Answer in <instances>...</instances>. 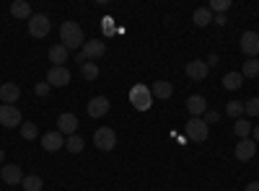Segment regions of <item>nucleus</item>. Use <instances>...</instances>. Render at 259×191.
<instances>
[{"label": "nucleus", "instance_id": "obj_1", "mask_svg": "<svg viewBox=\"0 0 259 191\" xmlns=\"http://www.w3.org/2000/svg\"><path fill=\"white\" fill-rule=\"evenodd\" d=\"M60 44L68 52L83 49L85 36H83V29L75 24V21H62V26H60Z\"/></svg>", "mask_w": 259, "mask_h": 191}, {"label": "nucleus", "instance_id": "obj_2", "mask_svg": "<svg viewBox=\"0 0 259 191\" xmlns=\"http://www.w3.org/2000/svg\"><path fill=\"white\" fill-rule=\"evenodd\" d=\"M130 103L135 106L138 111H148L150 106H153V93L145 83H135L133 88H130Z\"/></svg>", "mask_w": 259, "mask_h": 191}, {"label": "nucleus", "instance_id": "obj_3", "mask_svg": "<svg viewBox=\"0 0 259 191\" xmlns=\"http://www.w3.org/2000/svg\"><path fill=\"white\" fill-rule=\"evenodd\" d=\"M104 54H106V44H104V41H101V39H89V41L83 44V49L75 54V59L83 65V62H94V59H99V57H104Z\"/></svg>", "mask_w": 259, "mask_h": 191}, {"label": "nucleus", "instance_id": "obj_4", "mask_svg": "<svg viewBox=\"0 0 259 191\" xmlns=\"http://www.w3.org/2000/svg\"><path fill=\"white\" fill-rule=\"evenodd\" d=\"M26 24H29V34H31L34 39H45V36L52 31V21H50V16H45V13H34Z\"/></svg>", "mask_w": 259, "mask_h": 191}, {"label": "nucleus", "instance_id": "obj_5", "mask_svg": "<svg viewBox=\"0 0 259 191\" xmlns=\"http://www.w3.org/2000/svg\"><path fill=\"white\" fill-rule=\"evenodd\" d=\"M94 145L99 147V150H104V153H112L117 147V132L109 130V126H99L96 135H94Z\"/></svg>", "mask_w": 259, "mask_h": 191}, {"label": "nucleus", "instance_id": "obj_6", "mask_svg": "<svg viewBox=\"0 0 259 191\" xmlns=\"http://www.w3.org/2000/svg\"><path fill=\"white\" fill-rule=\"evenodd\" d=\"M207 124L202 121V119H197V116H192L189 121H187V126H184V135H187V140H192V142H205L207 140Z\"/></svg>", "mask_w": 259, "mask_h": 191}, {"label": "nucleus", "instance_id": "obj_7", "mask_svg": "<svg viewBox=\"0 0 259 191\" xmlns=\"http://www.w3.org/2000/svg\"><path fill=\"white\" fill-rule=\"evenodd\" d=\"M109 109H112V103H109V98H106V96H96V98H91L89 103H85V111H89L91 119L106 116V114H109Z\"/></svg>", "mask_w": 259, "mask_h": 191}, {"label": "nucleus", "instance_id": "obj_8", "mask_svg": "<svg viewBox=\"0 0 259 191\" xmlns=\"http://www.w3.org/2000/svg\"><path fill=\"white\" fill-rule=\"evenodd\" d=\"M241 52L249 59H259V34L256 31H244L241 34Z\"/></svg>", "mask_w": 259, "mask_h": 191}, {"label": "nucleus", "instance_id": "obj_9", "mask_svg": "<svg viewBox=\"0 0 259 191\" xmlns=\"http://www.w3.org/2000/svg\"><path fill=\"white\" fill-rule=\"evenodd\" d=\"M0 124L6 126V130H13V126H21L24 121H21V111L16 109V106H8L3 103L0 106Z\"/></svg>", "mask_w": 259, "mask_h": 191}, {"label": "nucleus", "instance_id": "obj_10", "mask_svg": "<svg viewBox=\"0 0 259 191\" xmlns=\"http://www.w3.org/2000/svg\"><path fill=\"white\" fill-rule=\"evenodd\" d=\"M233 155H236V160H241V163L251 160V158L256 155V142H254L251 137L239 140V142H236V150H233Z\"/></svg>", "mask_w": 259, "mask_h": 191}, {"label": "nucleus", "instance_id": "obj_11", "mask_svg": "<svg viewBox=\"0 0 259 191\" xmlns=\"http://www.w3.org/2000/svg\"><path fill=\"white\" fill-rule=\"evenodd\" d=\"M184 73H187L192 80H205L207 73H210V65H207L205 59H192V62H187Z\"/></svg>", "mask_w": 259, "mask_h": 191}, {"label": "nucleus", "instance_id": "obj_12", "mask_svg": "<svg viewBox=\"0 0 259 191\" xmlns=\"http://www.w3.org/2000/svg\"><path fill=\"white\" fill-rule=\"evenodd\" d=\"M75 130H78V116L75 114H60L57 116V132L65 137V135H75Z\"/></svg>", "mask_w": 259, "mask_h": 191}, {"label": "nucleus", "instance_id": "obj_13", "mask_svg": "<svg viewBox=\"0 0 259 191\" xmlns=\"http://www.w3.org/2000/svg\"><path fill=\"white\" fill-rule=\"evenodd\" d=\"M47 83H50V86H57V88H65L70 83V70L68 68H50Z\"/></svg>", "mask_w": 259, "mask_h": 191}, {"label": "nucleus", "instance_id": "obj_14", "mask_svg": "<svg viewBox=\"0 0 259 191\" xmlns=\"http://www.w3.org/2000/svg\"><path fill=\"white\" fill-rule=\"evenodd\" d=\"M187 111H189L192 116L202 119L205 111H207V101H205V96H189V98H187Z\"/></svg>", "mask_w": 259, "mask_h": 191}, {"label": "nucleus", "instance_id": "obj_15", "mask_svg": "<svg viewBox=\"0 0 259 191\" xmlns=\"http://www.w3.org/2000/svg\"><path fill=\"white\" fill-rule=\"evenodd\" d=\"M41 147L47 153H57L60 147H65V137L60 132H47V135H41Z\"/></svg>", "mask_w": 259, "mask_h": 191}, {"label": "nucleus", "instance_id": "obj_16", "mask_svg": "<svg viewBox=\"0 0 259 191\" xmlns=\"http://www.w3.org/2000/svg\"><path fill=\"white\" fill-rule=\"evenodd\" d=\"M18 98H21V88L16 86V83H3V86H0V101L3 103L13 106Z\"/></svg>", "mask_w": 259, "mask_h": 191}, {"label": "nucleus", "instance_id": "obj_17", "mask_svg": "<svg viewBox=\"0 0 259 191\" xmlns=\"http://www.w3.org/2000/svg\"><path fill=\"white\" fill-rule=\"evenodd\" d=\"M0 176H3V181H6L8 186H18L21 181H24V171H21L18 165H3Z\"/></svg>", "mask_w": 259, "mask_h": 191}, {"label": "nucleus", "instance_id": "obj_18", "mask_svg": "<svg viewBox=\"0 0 259 191\" xmlns=\"http://www.w3.org/2000/svg\"><path fill=\"white\" fill-rule=\"evenodd\" d=\"M47 54H50V62H52V68H65V62H68V54H70V52L65 49L62 44H52Z\"/></svg>", "mask_w": 259, "mask_h": 191}, {"label": "nucleus", "instance_id": "obj_19", "mask_svg": "<svg viewBox=\"0 0 259 191\" xmlns=\"http://www.w3.org/2000/svg\"><path fill=\"white\" fill-rule=\"evenodd\" d=\"M150 93H153V98H171L174 96V86H171L168 80H156L153 86H150Z\"/></svg>", "mask_w": 259, "mask_h": 191}, {"label": "nucleus", "instance_id": "obj_20", "mask_svg": "<svg viewBox=\"0 0 259 191\" xmlns=\"http://www.w3.org/2000/svg\"><path fill=\"white\" fill-rule=\"evenodd\" d=\"M11 13L13 18H21V21H29L34 13H31V6L26 3V0H16V3L11 6Z\"/></svg>", "mask_w": 259, "mask_h": 191}, {"label": "nucleus", "instance_id": "obj_21", "mask_svg": "<svg viewBox=\"0 0 259 191\" xmlns=\"http://www.w3.org/2000/svg\"><path fill=\"white\" fill-rule=\"evenodd\" d=\"M192 21H194V26H207V24H212V13H210V8L205 6V8H197L192 13Z\"/></svg>", "mask_w": 259, "mask_h": 191}, {"label": "nucleus", "instance_id": "obj_22", "mask_svg": "<svg viewBox=\"0 0 259 191\" xmlns=\"http://www.w3.org/2000/svg\"><path fill=\"white\" fill-rule=\"evenodd\" d=\"M223 86H226L228 91H239V88L244 86V75H241L239 70H233V73H228V75L223 78Z\"/></svg>", "mask_w": 259, "mask_h": 191}, {"label": "nucleus", "instance_id": "obj_23", "mask_svg": "<svg viewBox=\"0 0 259 191\" xmlns=\"http://www.w3.org/2000/svg\"><path fill=\"white\" fill-rule=\"evenodd\" d=\"M251 130H254V126L246 119H236V124H233V132H236V137H239V140L251 137Z\"/></svg>", "mask_w": 259, "mask_h": 191}, {"label": "nucleus", "instance_id": "obj_24", "mask_svg": "<svg viewBox=\"0 0 259 191\" xmlns=\"http://www.w3.org/2000/svg\"><path fill=\"white\" fill-rule=\"evenodd\" d=\"M65 147H68V153H83L85 140H83L80 135H70L68 140H65Z\"/></svg>", "mask_w": 259, "mask_h": 191}, {"label": "nucleus", "instance_id": "obj_25", "mask_svg": "<svg viewBox=\"0 0 259 191\" xmlns=\"http://www.w3.org/2000/svg\"><path fill=\"white\" fill-rule=\"evenodd\" d=\"M80 75L85 78V80H96L99 78V65H96V62H83V65H80Z\"/></svg>", "mask_w": 259, "mask_h": 191}, {"label": "nucleus", "instance_id": "obj_26", "mask_svg": "<svg viewBox=\"0 0 259 191\" xmlns=\"http://www.w3.org/2000/svg\"><path fill=\"white\" fill-rule=\"evenodd\" d=\"M21 186H24V191H41V186H45V183H41V178L39 176H24V181H21Z\"/></svg>", "mask_w": 259, "mask_h": 191}, {"label": "nucleus", "instance_id": "obj_27", "mask_svg": "<svg viewBox=\"0 0 259 191\" xmlns=\"http://www.w3.org/2000/svg\"><path fill=\"white\" fill-rule=\"evenodd\" d=\"M241 75L244 78H256L259 75V59H246L244 68H241Z\"/></svg>", "mask_w": 259, "mask_h": 191}, {"label": "nucleus", "instance_id": "obj_28", "mask_svg": "<svg viewBox=\"0 0 259 191\" xmlns=\"http://www.w3.org/2000/svg\"><path fill=\"white\" fill-rule=\"evenodd\" d=\"M21 137H24V140H36V137H39V130H36V124H34V121H26V124H21Z\"/></svg>", "mask_w": 259, "mask_h": 191}, {"label": "nucleus", "instance_id": "obj_29", "mask_svg": "<svg viewBox=\"0 0 259 191\" xmlns=\"http://www.w3.org/2000/svg\"><path fill=\"white\" fill-rule=\"evenodd\" d=\"M210 13H215V16H221V13H226L228 8H231V0H210Z\"/></svg>", "mask_w": 259, "mask_h": 191}, {"label": "nucleus", "instance_id": "obj_30", "mask_svg": "<svg viewBox=\"0 0 259 191\" xmlns=\"http://www.w3.org/2000/svg\"><path fill=\"white\" fill-rule=\"evenodd\" d=\"M226 114L239 119V116L244 114V101H228V103H226Z\"/></svg>", "mask_w": 259, "mask_h": 191}, {"label": "nucleus", "instance_id": "obj_31", "mask_svg": "<svg viewBox=\"0 0 259 191\" xmlns=\"http://www.w3.org/2000/svg\"><path fill=\"white\" fill-rule=\"evenodd\" d=\"M101 29H104V36H109V39H112V36L117 34V24H114V18H112V16H104V18H101Z\"/></svg>", "mask_w": 259, "mask_h": 191}, {"label": "nucleus", "instance_id": "obj_32", "mask_svg": "<svg viewBox=\"0 0 259 191\" xmlns=\"http://www.w3.org/2000/svg\"><path fill=\"white\" fill-rule=\"evenodd\" d=\"M244 111L249 116H259V96H251L249 101H244Z\"/></svg>", "mask_w": 259, "mask_h": 191}, {"label": "nucleus", "instance_id": "obj_33", "mask_svg": "<svg viewBox=\"0 0 259 191\" xmlns=\"http://www.w3.org/2000/svg\"><path fill=\"white\" fill-rule=\"evenodd\" d=\"M218 119H221V111H215V109H207V111H205V116H202V121H205L207 126H210V124H215Z\"/></svg>", "mask_w": 259, "mask_h": 191}, {"label": "nucleus", "instance_id": "obj_34", "mask_svg": "<svg viewBox=\"0 0 259 191\" xmlns=\"http://www.w3.org/2000/svg\"><path fill=\"white\" fill-rule=\"evenodd\" d=\"M50 91H52V86H50L47 80H45V83H36V86H34V93H36V96H47Z\"/></svg>", "mask_w": 259, "mask_h": 191}, {"label": "nucleus", "instance_id": "obj_35", "mask_svg": "<svg viewBox=\"0 0 259 191\" xmlns=\"http://www.w3.org/2000/svg\"><path fill=\"white\" fill-rule=\"evenodd\" d=\"M212 21H215V24H218V26H226V24H228L226 13H221V16H212Z\"/></svg>", "mask_w": 259, "mask_h": 191}, {"label": "nucleus", "instance_id": "obj_36", "mask_svg": "<svg viewBox=\"0 0 259 191\" xmlns=\"http://www.w3.org/2000/svg\"><path fill=\"white\" fill-rule=\"evenodd\" d=\"M244 191H259V181H251V183H246V188Z\"/></svg>", "mask_w": 259, "mask_h": 191}, {"label": "nucleus", "instance_id": "obj_37", "mask_svg": "<svg viewBox=\"0 0 259 191\" xmlns=\"http://www.w3.org/2000/svg\"><path fill=\"white\" fill-rule=\"evenodd\" d=\"M205 62H207V65H218V54H210Z\"/></svg>", "mask_w": 259, "mask_h": 191}, {"label": "nucleus", "instance_id": "obj_38", "mask_svg": "<svg viewBox=\"0 0 259 191\" xmlns=\"http://www.w3.org/2000/svg\"><path fill=\"white\" fill-rule=\"evenodd\" d=\"M251 135H254V142L259 145V124H256V126H254V130H251Z\"/></svg>", "mask_w": 259, "mask_h": 191}, {"label": "nucleus", "instance_id": "obj_39", "mask_svg": "<svg viewBox=\"0 0 259 191\" xmlns=\"http://www.w3.org/2000/svg\"><path fill=\"white\" fill-rule=\"evenodd\" d=\"M3 163H6V153H3V150H0V165H3Z\"/></svg>", "mask_w": 259, "mask_h": 191}]
</instances>
